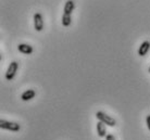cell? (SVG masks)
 <instances>
[{
	"label": "cell",
	"instance_id": "obj_12",
	"mask_svg": "<svg viewBox=\"0 0 150 140\" xmlns=\"http://www.w3.org/2000/svg\"><path fill=\"white\" fill-rule=\"evenodd\" d=\"M105 140H115V138H114L113 135L109 134V135H107V137H105Z\"/></svg>",
	"mask_w": 150,
	"mask_h": 140
},
{
	"label": "cell",
	"instance_id": "obj_13",
	"mask_svg": "<svg viewBox=\"0 0 150 140\" xmlns=\"http://www.w3.org/2000/svg\"><path fill=\"white\" fill-rule=\"evenodd\" d=\"M148 72H149V73H150V66H149V68H148Z\"/></svg>",
	"mask_w": 150,
	"mask_h": 140
},
{
	"label": "cell",
	"instance_id": "obj_1",
	"mask_svg": "<svg viewBox=\"0 0 150 140\" xmlns=\"http://www.w3.org/2000/svg\"><path fill=\"white\" fill-rule=\"evenodd\" d=\"M96 117L99 120V122H102L103 124H105L107 126H110V127H114L116 125V121L114 120L113 117L109 116V115H107L105 113L101 112V111H99L96 113Z\"/></svg>",
	"mask_w": 150,
	"mask_h": 140
},
{
	"label": "cell",
	"instance_id": "obj_8",
	"mask_svg": "<svg viewBox=\"0 0 150 140\" xmlns=\"http://www.w3.org/2000/svg\"><path fill=\"white\" fill-rule=\"evenodd\" d=\"M105 124H103L102 122H98L97 123V134L100 138L107 137V128H105Z\"/></svg>",
	"mask_w": 150,
	"mask_h": 140
},
{
	"label": "cell",
	"instance_id": "obj_6",
	"mask_svg": "<svg viewBox=\"0 0 150 140\" xmlns=\"http://www.w3.org/2000/svg\"><path fill=\"white\" fill-rule=\"evenodd\" d=\"M35 96H36V91L34 89H27V90H25L22 94L21 99H22L23 101H28V100H32Z\"/></svg>",
	"mask_w": 150,
	"mask_h": 140
},
{
	"label": "cell",
	"instance_id": "obj_3",
	"mask_svg": "<svg viewBox=\"0 0 150 140\" xmlns=\"http://www.w3.org/2000/svg\"><path fill=\"white\" fill-rule=\"evenodd\" d=\"M18 68H19V63L18 62H11L10 65H9V68H8L7 72H6V79L7 80H12L14 78L15 74H16V71H18Z\"/></svg>",
	"mask_w": 150,
	"mask_h": 140
},
{
	"label": "cell",
	"instance_id": "obj_11",
	"mask_svg": "<svg viewBox=\"0 0 150 140\" xmlns=\"http://www.w3.org/2000/svg\"><path fill=\"white\" fill-rule=\"evenodd\" d=\"M146 124H147V127H148V129L150 130V114H149V115H147V117H146Z\"/></svg>",
	"mask_w": 150,
	"mask_h": 140
},
{
	"label": "cell",
	"instance_id": "obj_7",
	"mask_svg": "<svg viewBox=\"0 0 150 140\" xmlns=\"http://www.w3.org/2000/svg\"><path fill=\"white\" fill-rule=\"evenodd\" d=\"M74 8H75L74 1H73V0H68V1L65 2V4H64L63 13L64 14L71 15L72 12H73V10H74Z\"/></svg>",
	"mask_w": 150,
	"mask_h": 140
},
{
	"label": "cell",
	"instance_id": "obj_5",
	"mask_svg": "<svg viewBox=\"0 0 150 140\" xmlns=\"http://www.w3.org/2000/svg\"><path fill=\"white\" fill-rule=\"evenodd\" d=\"M149 50H150V42L148 40H145L138 48V56L139 57H145Z\"/></svg>",
	"mask_w": 150,
	"mask_h": 140
},
{
	"label": "cell",
	"instance_id": "obj_9",
	"mask_svg": "<svg viewBox=\"0 0 150 140\" xmlns=\"http://www.w3.org/2000/svg\"><path fill=\"white\" fill-rule=\"evenodd\" d=\"M18 49H19L20 52L24 53V54H30V53H33V51H34L33 47L27 45V44H21V45H19Z\"/></svg>",
	"mask_w": 150,
	"mask_h": 140
},
{
	"label": "cell",
	"instance_id": "obj_4",
	"mask_svg": "<svg viewBox=\"0 0 150 140\" xmlns=\"http://www.w3.org/2000/svg\"><path fill=\"white\" fill-rule=\"evenodd\" d=\"M34 27L37 32H41L44 28V20H42V15L40 13L34 14Z\"/></svg>",
	"mask_w": 150,
	"mask_h": 140
},
{
	"label": "cell",
	"instance_id": "obj_2",
	"mask_svg": "<svg viewBox=\"0 0 150 140\" xmlns=\"http://www.w3.org/2000/svg\"><path fill=\"white\" fill-rule=\"evenodd\" d=\"M0 127L2 129H6V130H10V132H19L20 128H21L20 124L14 123V122L6 121V120L0 121Z\"/></svg>",
	"mask_w": 150,
	"mask_h": 140
},
{
	"label": "cell",
	"instance_id": "obj_10",
	"mask_svg": "<svg viewBox=\"0 0 150 140\" xmlns=\"http://www.w3.org/2000/svg\"><path fill=\"white\" fill-rule=\"evenodd\" d=\"M71 22H72V19H71V15L69 14H64L62 15V25L65 27H68L71 25Z\"/></svg>",
	"mask_w": 150,
	"mask_h": 140
}]
</instances>
